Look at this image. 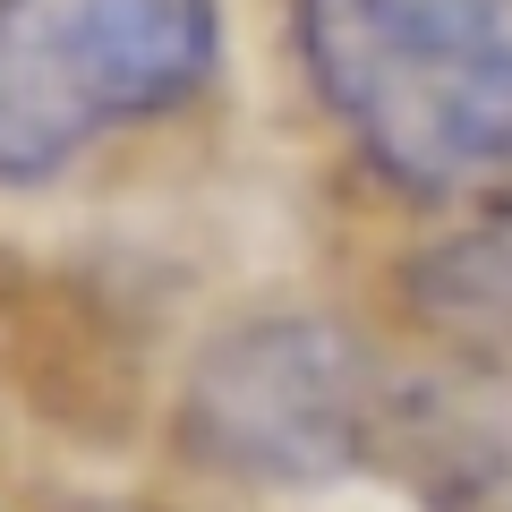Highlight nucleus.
Segmentation results:
<instances>
[{"label": "nucleus", "mask_w": 512, "mask_h": 512, "mask_svg": "<svg viewBox=\"0 0 512 512\" xmlns=\"http://www.w3.org/2000/svg\"><path fill=\"white\" fill-rule=\"evenodd\" d=\"M316 86L393 180L461 188L512 163L504 0H299Z\"/></svg>", "instance_id": "obj_1"}, {"label": "nucleus", "mask_w": 512, "mask_h": 512, "mask_svg": "<svg viewBox=\"0 0 512 512\" xmlns=\"http://www.w3.org/2000/svg\"><path fill=\"white\" fill-rule=\"evenodd\" d=\"M205 52L214 0H0V180H43L154 111Z\"/></svg>", "instance_id": "obj_2"}, {"label": "nucleus", "mask_w": 512, "mask_h": 512, "mask_svg": "<svg viewBox=\"0 0 512 512\" xmlns=\"http://www.w3.org/2000/svg\"><path fill=\"white\" fill-rule=\"evenodd\" d=\"M376 419V376L325 316H256L222 333L188 376V453L256 487L342 478Z\"/></svg>", "instance_id": "obj_3"}, {"label": "nucleus", "mask_w": 512, "mask_h": 512, "mask_svg": "<svg viewBox=\"0 0 512 512\" xmlns=\"http://www.w3.org/2000/svg\"><path fill=\"white\" fill-rule=\"evenodd\" d=\"M384 436L427 512H512V402L436 384L384 410Z\"/></svg>", "instance_id": "obj_4"}, {"label": "nucleus", "mask_w": 512, "mask_h": 512, "mask_svg": "<svg viewBox=\"0 0 512 512\" xmlns=\"http://www.w3.org/2000/svg\"><path fill=\"white\" fill-rule=\"evenodd\" d=\"M427 325L461 333V342H512V214L453 231L402 274Z\"/></svg>", "instance_id": "obj_5"}, {"label": "nucleus", "mask_w": 512, "mask_h": 512, "mask_svg": "<svg viewBox=\"0 0 512 512\" xmlns=\"http://www.w3.org/2000/svg\"><path fill=\"white\" fill-rule=\"evenodd\" d=\"M103 512H146V504H103Z\"/></svg>", "instance_id": "obj_6"}]
</instances>
